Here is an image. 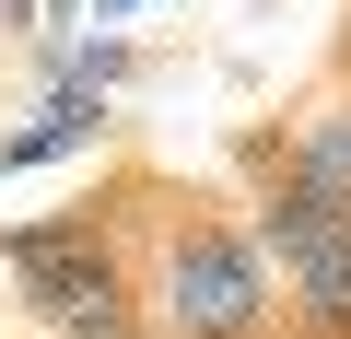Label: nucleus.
Returning a JSON list of instances; mask_svg holds the SVG:
<instances>
[{"label": "nucleus", "instance_id": "nucleus-4", "mask_svg": "<svg viewBox=\"0 0 351 339\" xmlns=\"http://www.w3.org/2000/svg\"><path fill=\"white\" fill-rule=\"evenodd\" d=\"M269 152L293 164V176H316L328 199H351V71H339L328 94H304V105L269 129Z\"/></svg>", "mask_w": 351, "mask_h": 339}, {"label": "nucleus", "instance_id": "nucleus-5", "mask_svg": "<svg viewBox=\"0 0 351 339\" xmlns=\"http://www.w3.org/2000/svg\"><path fill=\"white\" fill-rule=\"evenodd\" d=\"M339 71H351V47H339Z\"/></svg>", "mask_w": 351, "mask_h": 339}, {"label": "nucleus", "instance_id": "nucleus-3", "mask_svg": "<svg viewBox=\"0 0 351 339\" xmlns=\"http://www.w3.org/2000/svg\"><path fill=\"white\" fill-rule=\"evenodd\" d=\"M12 281H24V316H36L47 339H152L129 234H117L106 211L24 223V234H12Z\"/></svg>", "mask_w": 351, "mask_h": 339}, {"label": "nucleus", "instance_id": "nucleus-1", "mask_svg": "<svg viewBox=\"0 0 351 339\" xmlns=\"http://www.w3.org/2000/svg\"><path fill=\"white\" fill-rule=\"evenodd\" d=\"M141 199H152V223H141L129 269H141L152 339H281L269 258L223 199H199V188H141Z\"/></svg>", "mask_w": 351, "mask_h": 339}, {"label": "nucleus", "instance_id": "nucleus-2", "mask_svg": "<svg viewBox=\"0 0 351 339\" xmlns=\"http://www.w3.org/2000/svg\"><path fill=\"white\" fill-rule=\"evenodd\" d=\"M234 164L258 176L246 234H258V258H269L281 316H293L304 339H351V199H328L316 176H293V164L269 152V129H246Z\"/></svg>", "mask_w": 351, "mask_h": 339}]
</instances>
